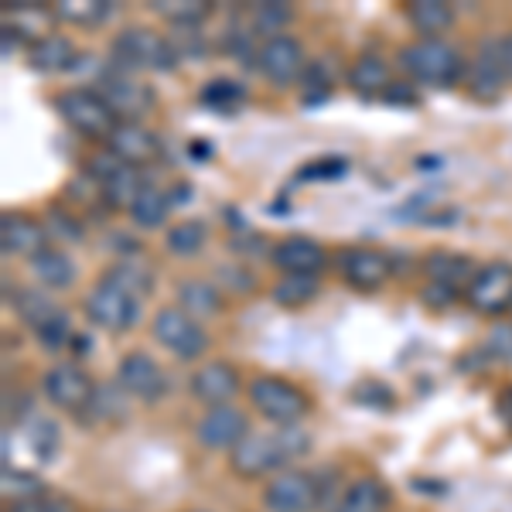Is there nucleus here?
I'll return each instance as SVG.
<instances>
[{
  "label": "nucleus",
  "mask_w": 512,
  "mask_h": 512,
  "mask_svg": "<svg viewBox=\"0 0 512 512\" xmlns=\"http://www.w3.org/2000/svg\"><path fill=\"white\" fill-rule=\"evenodd\" d=\"M311 451V434L297 427H274L267 434H250L236 451H229V468L233 475L246 482H260V478H274L277 472L291 468L297 458Z\"/></svg>",
  "instance_id": "obj_1"
},
{
  "label": "nucleus",
  "mask_w": 512,
  "mask_h": 512,
  "mask_svg": "<svg viewBox=\"0 0 512 512\" xmlns=\"http://www.w3.org/2000/svg\"><path fill=\"white\" fill-rule=\"evenodd\" d=\"M400 69L407 72L410 82L417 86H437V89H451L465 79L468 59L444 38H414L400 48L396 55Z\"/></svg>",
  "instance_id": "obj_2"
},
{
  "label": "nucleus",
  "mask_w": 512,
  "mask_h": 512,
  "mask_svg": "<svg viewBox=\"0 0 512 512\" xmlns=\"http://www.w3.org/2000/svg\"><path fill=\"white\" fill-rule=\"evenodd\" d=\"M110 52H113V65L123 72H171L181 62L168 35L140 28V24L123 28L110 41Z\"/></svg>",
  "instance_id": "obj_3"
},
{
  "label": "nucleus",
  "mask_w": 512,
  "mask_h": 512,
  "mask_svg": "<svg viewBox=\"0 0 512 512\" xmlns=\"http://www.w3.org/2000/svg\"><path fill=\"white\" fill-rule=\"evenodd\" d=\"M246 400H250V407L256 414L274 427H297L311 414V396L297 383H291V379L274 376V373L256 376L253 383L246 386Z\"/></svg>",
  "instance_id": "obj_4"
},
{
  "label": "nucleus",
  "mask_w": 512,
  "mask_h": 512,
  "mask_svg": "<svg viewBox=\"0 0 512 512\" xmlns=\"http://www.w3.org/2000/svg\"><path fill=\"white\" fill-rule=\"evenodd\" d=\"M52 103H55V113H59L76 134L89 137V140H110V134L120 123L117 113L110 110V103H106L96 89H82V86L62 89Z\"/></svg>",
  "instance_id": "obj_5"
},
{
  "label": "nucleus",
  "mask_w": 512,
  "mask_h": 512,
  "mask_svg": "<svg viewBox=\"0 0 512 512\" xmlns=\"http://www.w3.org/2000/svg\"><path fill=\"white\" fill-rule=\"evenodd\" d=\"M151 335L164 352H171L178 362H195L209 349V335L198 318L181 311L178 304H164L151 321Z\"/></svg>",
  "instance_id": "obj_6"
},
{
  "label": "nucleus",
  "mask_w": 512,
  "mask_h": 512,
  "mask_svg": "<svg viewBox=\"0 0 512 512\" xmlns=\"http://www.w3.org/2000/svg\"><path fill=\"white\" fill-rule=\"evenodd\" d=\"M424 274H427V291L424 297L434 301V308H444L454 297H465L468 284L478 274V263L465 253H451V250H434L424 260Z\"/></svg>",
  "instance_id": "obj_7"
},
{
  "label": "nucleus",
  "mask_w": 512,
  "mask_h": 512,
  "mask_svg": "<svg viewBox=\"0 0 512 512\" xmlns=\"http://www.w3.org/2000/svg\"><path fill=\"white\" fill-rule=\"evenodd\" d=\"M41 393L52 407L65 410V414H89L99 396L96 379L79 366V362H59L41 379Z\"/></svg>",
  "instance_id": "obj_8"
},
{
  "label": "nucleus",
  "mask_w": 512,
  "mask_h": 512,
  "mask_svg": "<svg viewBox=\"0 0 512 512\" xmlns=\"http://www.w3.org/2000/svg\"><path fill=\"white\" fill-rule=\"evenodd\" d=\"M468 308L478 311L485 318H499V315H512V263L506 260H489L478 267L475 280L465 291Z\"/></svg>",
  "instance_id": "obj_9"
},
{
  "label": "nucleus",
  "mask_w": 512,
  "mask_h": 512,
  "mask_svg": "<svg viewBox=\"0 0 512 512\" xmlns=\"http://www.w3.org/2000/svg\"><path fill=\"white\" fill-rule=\"evenodd\" d=\"M96 93L110 103V110L117 113L120 123H140L144 113L154 110L158 96H154L151 86H144L140 79L127 76L123 69H110L96 79Z\"/></svg>",
  "instance_id": "obj_10"
},
{
  "label": "nucleus",
  "mask_w": 512,
  "mask_h": 512,
  "mask_svg": "<svg viewBox=\"0 0 512 512\" xmlns=\"http://www.w3.org/2000/svg\"><path fill=\"white\" fill-rule=\"evenodd\" d=\"M321 502V485L304 468H284L263 485L267 512H311Z\"/></svg>",
  "instance_id": "obj_11"
},
{
  "label": "nucleus",
  "mask_w": 512,
  "mask_h": 512,
  "mask_svg": "<svg viewBox=\"0 0 512 512\" xmlns=\"http://www.w3.org/2000/svg\"><path fill=\"white\" fill-rule=\"evenodd\" d=\"M82 315L89 318V325L103 328V332H127L140 318V301L99 280L93 291L82 297Z\"/></svg>",
  "instance_id": "obj_12"
},
{
  "label": "nucleus",
  "mask_w": 512,
  "mask_h": 512,
  "mask_svg": "<svg viewBox=\"0 0 512 512\" xmlns=\"http://www.w3.org/2000/svg\"><path fill=\"white\" fill-rule=\"evenodd\" d=\"M256 69L280 89L294 86V82H301L304 72H308V52H304V45L294 35L267 38L256 48Z\"/></svg>",
  "instance_id": "obj_13"
},
{
  "label": "nucleus",
  "mask_w": 512,
  "mask_h": 512,
  "mask_svg": "<svg viewBox=\"0 0 512 512\" xmlns=\"http://www.w3.org/2000/svg\"><path fill=\"white\" fill-rule=\"evenodd\" d=\"M246 437H250V417H246V410L233 407V403L209 407L195 424V441L205 451H236Z\"/></svg>",
  "instance_id": "obj_14"
},
{
  "label": "nucleus",
  "mask_w": 512,
  "mask_h": 512,
  "mask_svg": "<svg viewBox=\"0 0 512 512\" xmlns=\"http://www.w3.org/2000/svg\"><path fill=\"white\" fill-rule=\"evenodd\" d=\"M89 175L96 178L99 195H103V202L110 205V209H127L130 212L134 198L144 192V178H140V171L127 168V164L113 158L110 151L89 161Z\"/></svg>",
  "instance_id": "obj_15"
},
{
  "label": "nucleus",
  "mask_w": 512,
  "mask_h": 512,
  "mask_svg": "<svg viewBox=\"0 0 512 512\" xmlns=\"http://www.w3.org/2000/svg\"><path fill=\"white\" fill-rule=\"evenodd\" d=\"M117 386L140 403H161L168 396V373L147 352H127L117 366Z\"/></svg>",
  "instance_id": "obj_16"
},
{
  "label": "nucleus",
  "mask_w": 512,
  "mask_h": 512,
  "mask_svg": "<svg viewBox=\"0 0 512 512\" xmlns=\"http://www.w3.org/2000/svg\"><path fill=\"white\" fill-rule=\"evenodd\" d=\"M338 267H342L345 284L362 294L379 291V287H386L393 277L390 253L373 250V246H349V250L342 253V260H338Z\"/></svg>",
  "instance_id": "obj_17"
},
{
  "label": "nucleus",
  "mask_w": 512,
  "mask_h": 512,
  "mask_svg": "<svg viewBox=\"0 0 512 512\" xmlns=\"http://www.w3.org/2000/svg\"><path fill=\"white\" fill-rule=\"evenodd\" d=\"M468 93L482 103H495L499 93L506 89V65H502V38H485L478 52L468 62Z\"/></svg>",
  "instance_id": "obj_18"
},
{
  "label": "nucleus",
  "mask_w": 512,
  "mask_h": 512,
  "mask_svg": "<svg viewBox=\"0 0 512 512\" xmlns=\"http://www.w3.org/2000/svg\"><path fill=\"white\" fill-rule=\"evenodd\" d=\"M106 151L127 168H147L161 158V137L144 123H117V130L106 140Z\"/></svg>",
  "instance_id": "obj_19"
},
{
  "label": "nucleus",
  "mask_w": 512,
  "mask_h": 512,
  "mask_svg": "<svg viewBox=\"0 0 512 512\" xmlns=\"http://www.w3.org/2000/svg\"><path fill=\"white\" fill-rule=\"evenodd\" d=\"M270 260L280 274H315L321 277V270L328 267V253L318 239L311 236H284L280 243H274Z\"/></svg>",
  "instance_id": "obj_20"
},
{
  "label": "nucleus",
  "mask_w": 512,
  "mask_h": 512,
  "mask_svg": "<svg viewBox=\"0 0 512 512\" xmlns=\"http://www.w3.org/2000/svg\"><path fill=\"white\" fill-rule=\"evenodd\" d=\"M188 390L198 403L205 407H226L233 403V396L239 393V373L229 362H202L188 379Z\"/></svg>",
  "instance_id": "obj_21"
},
{
  "label": "nucleus",
  "mask_w": 512,
  "mask_h": 512,
  "mask_svg": "<svg viewBox=\"0 0 512 512\" xmlns=\"http://www.w3.org/2000/svg\"><path fill=\"white\" fill-rule=\"evenodd\" d=\"M45 222L24 216V212H4L0 216V250L4 256H21V260H31L35 253L45 250Z\"/></svg>",
  "instance_id": "obj_22"
},
{
  "label": "nucleus",
  "mask_w": 512,
  "mask_h": 512,
  "mask_svg": "<svg viewBox=\"0 0 512 512\" xmlns=\"http://www.w3.org/2000/svg\"><path fill=\"white\" fill-rule=\"evenodd\" d=\"M178 308L188 311L192 318L205 321V318H219L226 311V294L219 291L216 280L205 277H188L178 284Z\"/></svg>",
  "instance_id": "obj_23"
},
{
  "label": "nucleus",
  "mask_w": 512,
  "mask_h": 512,
  "mask_svg": "<svg viewBox=\"0 0 512 512\" xmlns=\"http://www.w3.org/2000/svg\"><path fill=\"white\" fill-rule=\"evenodd\" d=\"M390 509V489L383 478L362 475L338 492V502L332 512H386Z\"/></svg>",
  "instance_id": "obj_24"
},
{
  "label": "nucleus",
  "mask_w": 512,
  "mask_h": 512,
  "mask_svg": "<svg viewBox=\"0 0 512 512\" xmlns=\"http://www.w3.org/2000/svg\"><path fill=\"white\" fill-rule=\"evenodd\" d=\"M79 59L76 41L62 31H52L48 38H41L38 45L28 48V65L35 72H45V76H55V72H69Z\"/></svg>",
  "instance_id": "obj_25"
},
{
  "label": "nucleus",
  "mask_w": 512,
  "mask_h": 512,
  "mask_svg": "<svg viewBox=\"0 0 512 512\" xmlns=\"http://www.w3.org/2000/svg\"><path fill=\"white\" fill-rule=\"evenodd\" d=\"M31 277L38 280V287H48V291H65V287L76 284V263L65 250H55V246H45L41 253H35L28 260Z\"/></svg>",
  "instance_id": "obj_26"
},
{
  "label": "nucleus",
  "mask_w": 512,
  "mask_h": 512,
  "mask_svg": "<svg viewBox=\"0 0 512 512\" xmlns=\"http://www.w3.org/2000/svg\"><path fill=\"white\" fill-rule=\"evenodd\" d=\"M407 24L417 31V38H441L454 24V7L448 0H410Z\"/></svg>",
  "instance_id": "obj_27"
},
{
  "label": "nucleus",
  "mask_w": 512,
  "mask_h": 512,
  "mask_svg": "<svg viewBox=\"0 0 512 512\" xmlns=\"http://www.w3.org/2000/svg\"><path fill=\"white\" fill-rule=\"evenodd\" d=\"M321 294V277L315 274H280V280L270 287L277 308L284 311H301Z\"/></svg>",
  "instance_id": "obj_28"
},
{
  "label": "nucleus",
  "mask_w": 512,
  "mask_h": 512,
  "mask_svg": "<svg viewBox=\"0 0 512 512\" xmlns=\"http://www.w3.org/2000/svg\"><path fill=\"white\" fill-rule=\"evenodd\" d=\"M345 79H349L352 93H359V96H386V89L393 86L390 65L379 59V55H359Z\"/></svg>",
  "instance_id": "obj_29"
},
{
  "label": "nucleus",
  "mask_w": 512,
  "mask_h": 512,
  "mask_svg": "<svg viewBox=\"0 0 512 512\" xmlns=\"http://www.w3.org/2000/svg\"><path fill=\"white\" fill-rule=\"evenodd\" d=\"M52 24H59V21H55L52 7H48V11H41V7H35V4H14V11H7L4 28H11L18 38L31 41V45H38L41 38L52 35V31H48Z\"/></svg>",
  "instance_id": "obj_30"
},
{
  "label": "nucleus",
  "mask_w": 512,
  "mask_h": 512,
  "mask_svg": "<svg viewBox=\"0 0 512 512\" xmlns=\"http://www.w3.org/2000/svg\"><path fill=\"white\" fill-rule=\"evenodd\" d=\"M168 216H171V198L158 185H144V192L130 205V222L137 229H164Z\"/></svg>",
  "instance_id": "obj_31"
},
{
  "label": "nucleus",
  "mask_w": 512,
  "mask_h": 512,
  "mask_svg": "<svg viewBox=\"0 0 512 512\" xmlns=\"http://www.w3.org/2000/svg\"><path fill=\"white\" fill-rule=\"evenodd\" d=\"M103 284L117 287V291L140 301V297H147L154 291V274L147 267H140L137 260H120V263H113V267L103 270Z\"/></svg>",
  "instance_id": "obj_32"
},
{
  "label": "nucleus",
  "mask_w": 512,
  "mask_h": 512,
  "mask_svg": "<svg viewBox=\"0 0 512 512\" xmlns=\"http://www.w3.org/2000/svg\"><path fill=\"white\" fill-rule=\"evenodd\" d=\"M52 11L55 21L69 28H96L113 14V4L110 0H59Z\"/></svg>",
  "instance_id": "obj_33"
},
{
  "label": "nucleus",
  "mask_w": 512,
  "mask_h": 512,
  "mask_svg": "<svg viewBox=\"0 0 512 512\" xmlns=\"http://www.w3.org/2000/svg\"><path fill=\"white\" fill-rule=\"evenodd\" d=\"M205 239H209V229H205L202 219H181L164 233V246H168L171 256L192 260V256L205 250Z\"/></svg>",
  "instance_id": "obj_34"
},
{
  "label": "nucleus",
  "mask_w": 512,
  "mask_h": 512,
  "mask_svg": "<svg viewBox=\"0 0 512 512\" xmlns=\"http://www.w3.org/2000/svg\"><path fill=\"white\" fill-rule=\"evenodd\" d=\"M154 14L168 21L171 28H202L212 14V4H205V0H158Z\"/></svg>",
  "instance_id": "obj_35"
},
{
  "label": "nucleus",
  "mask_w": 512,
  "mask_h": 512,
  "mask_svg": "<svg viewBox=\"0 0 512 512\" xmlns=\"http://www.w3.org/2000/svg\"><path fill=\"white\" fill-rule=\"evenodd\" d=\"M294 18V11L280 0H270V4H253L250 7V31L253 35H263L267 38H277V35H287V21Z\"/></svg>",
  "instance_id": "obj_36"
},
{
  "label": "nucleus",
  "mask_w": 512,
  "mask_h": 512,
  "mask_svg": "<svg viewBox=\"0 0 512 512\" xmlns=\"http://www.w3.org/2000/svg\"><path fill=\"white\" fill-rule=\"evenodd\" d=\"M198 99H202V106H209V110L229 117V113H236V106L246 99V89H243V82H236V79H212V82H205V89L198 93Z\"/></svg>",
  "instance_id": "obj_37"
},
{
  "label": "nucleus",
  "mask_w": 512,
  "mask_h": 512,
  "mask_svg": "<svg viewBox=\"0 0 512 512\" xmlns=\"http://www.w3.org/2000/svg\"><path fill=\"white\" fill-rule=\"evenodd\" d=\"M14 311H18V318L31 328V332H35L41 321H48L55 311H59V304L48 301L38 287H21V291L14 294Z\"/></svg>",
  "instance_id": "obj_38"
},
{
  "label": "nucleus",
  "mask_w": 512,
  "mask_h": 512,
  "mask_svg": "<svg viewBox=\"0 0 512 512\" xmlns=\"http://www.w3.org/2000/svg\"><path fill=\"white\" fill-rule=\"evenodd\" d=\"M35 338H38V345H45L48 352H59L65 349V345L72 342V321L69 315L59 308L48 321H41V325L35 328Z\"/></svg>",
  "instance_id": "obj_39"
},
{
  "label": "nucleus",
  "mask_w": 512,
  "mask_h": 512,
  "mask_svg": "<svg viewBox=\"0 0 512 512\" xmlns=\"http://www.w3.org/2000/svg\"><path fill=\"white\" fill-rule=\"evenodd\" d=\"M31 448H35L41 461L52 458L55 448H59V431H55L52 420H35V424H31Z\"/></svg>",
  "instance_id": "obj_40"
},
{
  "label": "nucleus",
  "mask_w": 512,
  "mask_h": 512,
  "mask_svg": "<svg viewBox=\"0 0 512 512\" xmlns=\"http://www.w3.org/2000/svg\"><path fill=\"white\" fill-rule=\"evenodd\" d=\"M171 45H175L178 59H192V55L205 52V35L202 28H171Z\"/></svg>",
  "instance_id": "obj_41"
},
{
  "label": "nucleus",
  "mask_w": 512,
  "mask_h": 512,
  "mask_svg": "<svg viewBox=\"0 0 512 512\" xmlns=\"http://www.w3.org/2000/svg\"><path fill=\"white\" fill-rule=\"evenodd\" d=\"M7 512H76L65 499L55 495H31V499H18Z\"/></svg>",
  "instance_id": "obj_42"
},
{
  "label": "nucleus",
  "mask_w": 512,
  "mask_h": 512,
  "mask_svg": "<svg viewBox=\"0 0 512 512\" xmlns=\"http://www.w3.org/2000/svg\"><path fill=\"white\" fill-rule=\"evenodd\" d=\"M45 229H48V233H59L62 239H72V243H76V239H82V226L69 216V212H62V209L48 212Z\"/></svg>",
  "instance_id": "obj_43"
},
{
  "label": "nucleus",
  "mask_w": 512,
  "mask_h": 512,
  "mask_svg": "<svg viewBox=\"0 0 512 512\" xmlns=\"http://www.w3.org/2000/svg\"><path fill=\"white\" fill-rule=\"evenodd\" d=\"M311 171H304V178H342L345 175V164L342 158H328V161H318V164H308Z\"/></svg>",
  "instance_id": "obj_44"
},
{
  "label": "nucleus",
  "mask_w": 512,
  "mask_h": 512,
  "mask_svg": "<svg viewBox=\"0 0 512 512\" xmlns=\"http://www.w3.org/2000/svg\"><path fill=\"white\" fill-rule=\"evenodd\" d=\"M216 274H219L222 284L236 287V291H253V277L246 274V270H239V267H219Z\"/></svg>",
  "instance_id": "obj_45"
},
{
  "label": "nucleus",
  "mask_w": 512,
  "mask_h": 512,
  "mask_svg": "<svg viewBox=\"0 0 512 512\" xmlns=\"http://www.w3.org/2000/svg\"><path fill=\"white\" fill-rule=\"evenodd\" d=\"M386 103H396V106H414L417 96H414V86L410 82H393L390 89H386Z\"/></svg>",
  "instance_id": "obj_46"
},
{
  "label": "nucleus",
  "mask_w": 512,
  "mask_h": 512,
  "mask_svg": "<svg viewBox=\"0 0 512 512\" xmlns=\"http://www.w3.org/2000/svg\"><path fill=\"white\" fill-rule=\"evenodd\" d=\"M495 410H499L502 424L512 431V386H506V390L499 393V400H495Z\"/></svg>",
  "instance_id": "obj_47"
},
{
  "label": "nucleus",
  "mask_w": 512,
  "mask_h": 512,
  "mask_svg": "<svg viewBox=\"0 0 512 512\" xmlns=\"http://www.w3.org/2000/svg\"><path fill=\"white\" fill-rule=\"evenodd\" d=\"M168 198H171V209H175V205H185L188 198H192V185H188V181H181V185H171Z\"/></svg>",
  "instance_id": "obj_48"
},
{
  "label": "nucleus",
  "mask_w": 512,
  "mask_h": 512,
  "mask_svg": "<svg viewBox=\"0 0 512 512\" xmlns=\"http://www.w3.org/2000/svg\"><path fill=\"white\" fill-rule=\"evenodd\" d=\"M502 65H506V76L512 82V31L509 35H502Z\"/></svg>",
  "instance_id": "obj_49"
}]
</instances>
